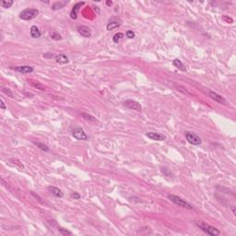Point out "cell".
I'll list each match as a JSON object with an SVG mask.
<instances>
[{
  "mask_svg": "<svg viewBox=\"0 0 236 236\" xmlns=\"http://www.w3.org/2000/svg\"><path fill=\"white\" fill-rule=\"evenodd\" d=\"M196 225H197V227H198L200 230H201V231H203L204 232H206V234H209V235L218 236V235L221 234V232L217 228L209 225V224H208L205 221H196Z\"/></svg>",
  "mask_w": 236,
  "mask_h": 236,
  "instance_id": "cell-1",
  "label": "cell"
},
{
  "mask_svg": "<svg viewBox=\"0 0 236 236\" xmlns=\"http://www.w3.org/2000/svg\"><path fill=\"white\" fill-rule=\"evenodd\" d=\"M39 14V10L36 8H26L20 13V19L23 20H32Z\"/></svg>",
  "mask_w": 236,
  "mask_h": 236,
  "instance_id": "cell-2",
  "label": "cell"
},
{
  "mask_svg": "<svg viewBox=\"0 0 236 236\" xmlns=\"http://www.w3.org/2000/svg\"><path fill=\"white\" fill-rule=\"evenodd\" d=\"M168 197H169V199L173 203H174L175 205L181 206V208H184V209H193V206H192L191 204L186 202L185 199L181 198L178 196H175V195H169Z\"/></svg>",
  "mask_w": 236,
  "mask_h": 236,
  "instance_id": "cell-3",
  "label": "cell"
},
{
  "mask_svg": "<svg viewBox=\"0 0 236 236\" xmlns=\"http://www.w3.org/2000/svg\"><path fill=\"white\" fill-rule=\"evenodd\" d=\"M185 136L186 140H187L190 144H192V145L198 146V145H200V144L202 143L201 138H200L197 134H195V133H193V132L185 131Z\"/></svg>",
  "mask_w": 236,
  "mask_h": 236,
  "instance_id": "cell-4",
  "label": "cell"
},
{
  "mask_svg": "<svg viewBox=\"0 0 236 236\" xmlns=\"http://www.w3.org/2000/svg\"><path fill=\"white\" fill-rule=\"evenodd\" d=\"M124 105L128 109L137 111L138 113L142 112V106H141V104L137 101H134V100H126V101L124 102Z\"/></svg>",
  "mask_w": 236,
  "mask_h": 236,
  "instance_id": "cell-5",
  "label": "cell"
},
{
  "mask_svg": "<svg viewBox=\"0 0 236 236\" xmlns=\"http://www.w3.org/2000/svg\"><path fill=\"white\" fill-rule=\"evenodd\" d=\"M71 133H72V136L76 139H79V140H88V139L87 134L83 130V128H81V127H76V128L72 129Z\"/></svg>",
  "mask_w": 236,
  "mask_h": 236,
  "instance_id": "cell-6",
  "label": "cell"
},
{
  "mask_svg": "<svg viewBox=\"0 0 236 236\" xmlns=\"http://www.w3.org/2000/svg\"><path fill=\"white\" fill-rule=\"evenodd\" d=\"M84 5H85V2H78V3H76L73 6L71 11H70V18H71L72 20L78 19L79 11V9H80V8L82 7V6H84Z\"/></svg>",
  "mask_w": 236,
  "mask_h": 236,
  "instance_id": "cell-7",
  "label": "cell"
},
{
  "mask_svg": "<svg viewBox=\"0 0 236 236\" xmlns=\"http://www.w3.org/2000/svg\"><path fill=\"white\" fill-rule=\"evenodd\" d=\"M146 136L151 140H155V141H164L166 140V136L161 134V133H157V132H148Z\"/></svg>",
  "mask_w": 236,
  "mask_h": 236,
  "instance_id": "cell-8",
  "label": "cell"
},
{
  "mask_svg": "<svg viewBox=\"0 0 236 236\" xmlns=\"http://www.w3.org/2000/svg\"><path fill=\"white\" fill-rule=\"evenodd\" d=\"M209 96L212 100H214L215 102L219 103H221V104H226V103H227L226 99L224 98L223 96H221V94L217 93V92H215V91H210L209 92Z\"/></svg>",
  "mask_w": 236,
  "mask_h": 236,
  "instance_id": "cell-9",
  "label": "cell"
},
{
  "mask_svg": "<svg viewBox=\"0 0 236 236\" xmlns=\"http://www.w3.org/2000/svg\"><path fill=\"white\" fill-rule=\"evenodd\" d=\"M78 32H79V33L81 35V36H83L85 38H90V37H91V35H92L91 29L88 27H87V26H79L78 27Z\"/></svg>",
  "mask_w": 236,
  "mask_h": 236,
  "instance_id": "cell-10",
  "label": "cell"
},
{
  "mask_svg": "<svg viewBox=\"0 0 236 236\" xmlns=\"http://www.w3.org/2000/svg\"><path fill=\"white\" fill-rule=\"evenodd\" d=\"M14 70L21 74H28V73L33 72V67L29 66H20V67H15Z\"/></svg>",
  "mask_w": 236,
  "mask_h": 236,
  "instance_id": "cell-11",
  "label": "cell"
},
{
  "mask_svg": "<svg viewBox=\"0 0 236 236\" xmlns=\"http://www.w3.org/2000/svg\"><path fill=\"white\" fill-rule=\"evenodd\" d=\"M28 82H29V85L32 86V87L35 88H37V90H39V91H45V87H44V85H43V84L41 83L40 81H38V80L28 79Z\"/></svg>",
  "mask_w": 236,
  "mask_h": 236,
  "instance_id": "cell-12",
  "label": "cell"
},
{
  "mask_svg": "<svg viewBox=\"0 0 236 236\" xmlns=\"http://www.w3.org/2000/svg\"><path fill=\"white\" fill-rule=\"evenodd\" d=\"M122 24V22L121 20H110V22L107 24V26H106V29H107V31H113V29L118 28V27H120V25Z\"/></svg>",
  "mask_w": 236,
  "mask_h": 236,
  "instance_id": "cell-13",
  "label": "cell"
},
{
  "mask_svg": "<svg viewBox=\"0 0 236 236\" xmlns=\"http://www.w3.org/2000/svg\"><path fill=\"white\" fill-rule=\"evenodd\" d=\"M48 190L50 191V193L52 195H54L55 197H59V198H62L64 197V194L63 192L59 189L57 187H55V186H49L48 187Z\"/></svg>",
  "mask_w": 236,
  "mask_h": 236,
  "instance_id": "cell-14",
  "label": "cell"
},
{
  "mask_svg": "<svg viewBox=\"0 0 236 236\" xmlns=\"http://www.w3.org/2000/svg\"><path fill=\"white\" fill-rule=\"evenodd\" d=\"M41 35H42V32H40V29H38L37 26H32L31 27V36L33 38V39H38L41 37Z\"/></svg>",
  "mask_w": 236,
  "mask_h": 236,
  "instance_id": "cell-15",
  "label": "cell"
},
{
  "mask_svg": "<svg viewBox=\"0 0 236 236\" xmlns=\"http://www.w3.org/2000/svg\"><path fill=\"white\" fill-rule=\"evenodd\" d=\"M55 62L56 63L61 64V65H65V64H67L68 63V57L67 55H63V54L55 55Z\"/></svg>",
  "mask_w": 236,
  "mask_h": 236,
  "instance_id": "cell-16",
  "label": "cell"
},
{
  "mask_svg": "<svg viewBox=\"0 0 236 236\" xmlns=\"http://www.w3.org/2000/svg\"><path fill=\"white\" fill-rule=\"evenodd\" d=\"M173 66H174L175 67H177L178 69H180L181 71H183V72H185V71H186L185 66L182 63L181 60H179V59H174V60L173 61Z\"/></svg>",
  "mask_w": 236,
  "mask_h": 236,
  "instance_id": "cell-17",
  "label": "cell"
},
{
  "mask_svg": "<svg viewBox=\"0 0 236 236\" xmlns=\"http://www.w3.org/2000/svg\"><path fill=\"white\" fill-rule=\"evenodd\" d=\"M68 1H57V2H55L52 6V9L53 10H58V9H61L63 8L65 6L67 5Z\"/></svg>",
  "mask_w": 236,
  "mask_h": 236,
  "instance_id": "cell-18",
  "label": "cell"
},
{
  "mask_svg": "<svg viewBox=\"0 0 236 236\" xmlns=\"http://www.w3.org/2000/svg\"><path fill=\"white\" fill-rule=\"evenodd\" d=\"M50 38L54 41H60L62 39V36L57 31H55V29H52L50 32Z\"/></svg>",
  "mask_w": 236,
  "mask_h": 236,
  "instance_id": "cell-19",
  "label": "cell"
},
{
  "mask_svg": "<svg viewBox=\"0 0 236 236\" xmlns=\"http://www.w3.org/2000/svg\"><path fill=\"white\" fill-rule=\"evenodd\" d=\"M10 162H12L14 165H17L18 167L19 168H20V169H24L25 167H24V164H23L19 159H17V158H11L10 159Z\"/></svg>",
  "mask_w": 236,
  "mask_h": 236,
  "instance_id": "cell-20",
  "label": "cell"
},
{
  "mask_svg": "<svg viewBox=\"0 0 236 236\" xmlns=\"http://www.w3.org/2000/svg\"><path fill=\"white\" fill-rule=\"evenodd\" d=\"M33 143H34L35 145H36L38 148H40L41 150H44V151H45V152H48V151L50 150V149L48 148V146L45 145V144H44V143H41V142H36V141H33Z\"/></svg>",
  "mask_w": 236,
  "mask_h": 236,
  "instance_id": "cell-21",
  "label": "cell"
},
{
  "mask_svg": "<svg viewBox=\"0 0 236 236\" xmlns=\"http://www.w3.org/2000/svg\"><path fill=\"white\" fill-rule=\"evenodd\" d=\"M81 115H82V117H83L84 119H85V120H87V121H90V122H96V121H97V119H96L95 117H94L93 115L88 114L82 113V114H81Z\"/></svg>",
  "mask_w": 236,
  "mask_h": 236,
  "instance_id": "cell-22",
  "label": "cell"
},
{
  "mask_svg": "<svg viewBox=\"0 0 236 236\" xmlns=\"http://www.w3.org/2000/svg\"><path fill=\"white\" fill-rule=\"evenodd\" d=\"M176 90H177V91H181L182 93H184L185 95H188V96H191V95H192V94H191L189 91H188L184 86L176 85Z\"/></svg>",
  "mask_w": 236,
  "mask_h": 236,
  "instance_id": "cell-23",
  "label": "cell"
},
{
  "mask_svg": "<svg viewBox=\"0 0 236 236\" xmlns=\"http://www.w3.org/2000/svg\"><path fill=\"white\" fill-rule=\"evenodd\" d=\"M123 37H124V34L122 33V32H117V33H115L114 35V37H113V41L114 43H118L119 42L120 40H122L123 39Z\"/></svg>",
  "mask_w": 236,
  "mask_h": 236,
  "instance_id": "cell-24",
  "label": "cell"
},
{
  "mask_svg": "<svg viewBox=\"0 0 236 236\" xmlns=\"http://www.w3.org/2000/svg\"><path fill=\"white\" fill-rule=\"evenodd\" d=\"M14 4V2L12 0H8V1H2L1 2V6L2 8H11V6Z\"/></svg>",
  "mask_w": 236,
  "mask_h": 236,
  "instance_id": "cell-25",
  "label": "cell"
},
{
  "mask_svg": "<svg viewBox=\"0 0 236 236\" xmlns=\"http://www.w3.org/2000/svg\"><path fill=\"white\" fill-rule=\"evenodd\" d=\"M57 230H58V232H60L61 234H63V235H72V232H69L68 230L65 229V228L58 227Z\"/></svg>",
  "mask_w": 236,
  "mask_h": 236,
  "instance_id": "cell-26",
  "label": "cell"
},
{
  "mask_svg": "<svg viewBox=\"0 0 236 236\" xmlns=\"http://www.w3.org/2000/svg\"><path fill=\"white\" fill-rule=\"evenodd\" d=\"M1 90H2V91H3V92H4L5 94H7V95H8V96H9L10 98H13V97H14V95H13V92L9 90V88H5V87H2V88H1Z\"/></svg>",
  "mask_w": 236,
  "mask_h": 236,
  "instance_id": "cell-27",
  "label": "cell"
},
{
  "mask_svg": "<svg viewBox=\"0 0 236 236\" xmlns=\"http://www.w3.org/2000/svg\"><path fill=\"white\" fill-rule=\"evenodd\" d=\"M126 34V37H127L128 39H133V38H135V32H134L133 31H127Z\"/></svg>",
  "mask_w": 236,
  "mask_h": 236,
  "instance_id": "cell-28",
  "label": "cell"
},
{
  "mask_svg": "<svg viewBox=\"0 0 236 236\" xmlns=\"http://www.w3.org/2000/svg\"><path fill=\"white\" fill-rule=\"evenodd\" d=\"M71 197H73L74 199H77V200H78V199H80L81 196H80V195H79L78 192H74V193L71 194Z\"/></svg>",
  "mask_w": 236,
  "mask_h": 236,
  "instance_id": "cell-29",
  "label": "cell"
},
{
  "mask_svg": "<svg viewBox=\"0 0 236 236\" xmlns=\"http://www.w3.org/2000/svg\"><path fill=\"white\" fill-rule=\"evenodd\" d=\"M223 20H225L226 22H228V23H232L233 22V20L232 19V18L227 17V16H223Z\"/></svg>",
  "mask_w": 236,
  "mask_h": 236,
  "instance_id": "cell-30",
  "label": "cell"
},
{
  "mask_svg": "<svg viewBox=\"0 0 236 236\" xmlns=\"http://www.w3.org/2000/svg\"><path fill=\"white\" fill-rule=\"evenodd\" d=\"M0 108H1L2 110H6V109H7V107H6L5 103H4L3 100H1V101H0Z\"/></svg>",
  "mask_w": 236,
  "mask_h": 236,
  "instance_id": "cell-31",
  "label": "cell"
},
{
  "mask_svg": "<svg viewBox=\"0 0 236 236\" xmlns=\"http://www.w3.org/2000/svg\"><path fill=\"white\" fill-rule=\"evenodd\" d=\"M31 193H32V196H34V197H36V198H38V200H39L40 202H42V200H41V199H42V198H41V197H40L38 196V195H36V194H35V193H33V192H31Z\"/></svg>",
  "mask_w": 236,
  "mask_h": 236,
  "instance_id": "cell-32",
  "label": "cell"
},
{
  "mask_svg": "<svg viewBox=\"0 0 236 236\" xmlns=\"http://www.w3.org/2000/svg\"><path fill=\"white\" fill-rule=\"evenodd\" d=\"M231 210H232V212L233 216H235V215H236V210H235V206H231Z\"/></svg>",
  "mask_w": 236,
  "mask_h": 236,
  "instance_id": "cell-33",
  "label": "cell"
},
{
  "mask_svg": "<svg viewBox=\"0 0 236 236\" xmlns=\"http://www.w3.org/2000/svg\"><path fill=\"white\" fill-rule=\"evenodd\" d=\"M106 4H107L108 6H112V5H113V2H112V1H107V2H106Z\"/></svg>",
  "mask_w": 236,
  "mask_h": 236,
  "instance_id": "cell-34",
  "label": "cell"
}]
</instances>
